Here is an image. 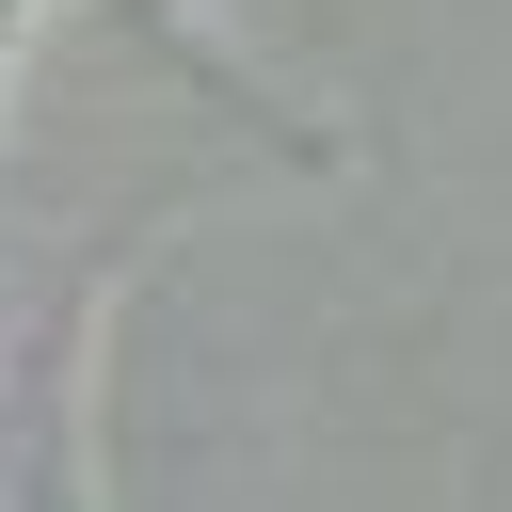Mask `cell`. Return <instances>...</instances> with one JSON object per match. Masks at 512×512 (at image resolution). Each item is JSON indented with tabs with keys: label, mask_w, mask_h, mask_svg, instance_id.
Here are the masks:
<instances>
[]
</instances>
